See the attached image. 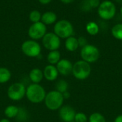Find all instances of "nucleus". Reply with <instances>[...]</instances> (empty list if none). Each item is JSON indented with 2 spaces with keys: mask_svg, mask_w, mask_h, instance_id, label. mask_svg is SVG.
Masks as SVG:
<instances>
[{
  "mask_svg": "<svg viewBox=\"0 0 122 122\" xmlns=\"http://www.w3.org/2000/svg\"><path fill=\"white\" fill-rule=\"evenodd\" d=\"M46 92L40 84L31 83L26 89V97L33 104H39L44 101Z\"/></svg>",
  "mask_w": 122,
  "mask_h": 122,
  "instance_id": "obj_1",
  "label": "nucleus"
},
{
  "mask_svg": "<svg viewBox=\"0 0 122 122\" xmlns=\"http://www.w3.org/2000/svg\"><path fill=\"white\" fill-rule=\"evenodd\" d=\"M44 101L46 107L48 109L51 111H56L63 106L64 99L62 93L54 90L46 93Z\"/></svg>",
  "mask_w": 122,
  "mask_h": 122,
  "instance_id": "obj_2",
  "label": "nucleus"
},
{
  "mask_svg": "<svg viewBox=\"0 0 122 122\" xmlns=\"http://www.w3.org/2000/svg\"><path fill=\"white\" fill-rule=\"evenodd\" d=\"M92 68L89 63L81 60L73 64L72 74L78 80H85L90 76Z\"/></svg>",
  "mask_w": 122,
  "mask_h": 122,
  "instance_id": "obj_3",
  "label": "nucleus"
},
{
  "mask_svg": "<svg viewBox=\"0 0 122 122\" xmlns=\"http://www.w3.org/2000/svg\"><path fill=\"white\" fill-rule=\"evenodd\" d=\"M54 33L62 39H66L72 36L74 33V27L70 22L66 19L58 21L54 27Z\"/></svg>",
  "mask_w": 122,
  "mask_h": 122,
  "instance_id": "obj_4",
  "label": "nucleus"
},
{
  "mask_svg": "<svg viewBox=\"0 0 122 122\" xmlns=\"http://www.w3.org/2000/svg\"><path fill=\"white\" fill-rule=\"evenodd\" d=\"M97 12L99 16L102 19L109 20L114 17L117 12V8L112 1L106 0L100 3Z\"/></svg>",
  "mask_w": 122,
  "mask_h": 122,
  "instance_id": "obj_5",
  "label": "nucleus"
},
{
  "mask_svg": "<svg viewBox=\"0 0 122 122\" xmlns=\"http://www.w3.org/2000/svg\"><path fill=\"white\" fill-rule=\"evenodd\" d=\"M80 55L82 60L88 63H92L98 60L100 57V52L96 46L88 44L81 47Z\"/></svg>",
  "mask_w": 122,
  "mask_h": 122,
  "instance_id": "obj_6",
  "label": "nucleus"
},
{
  "mask_svg": "<svg viewBox=\"0 0 122 122\" xmlns=\"http://www.w3.org/2000/svg\"><path fill=\"white\" fill-rule=\"evenodd\" d=\"M25 86L20 82H16L11 84L7 90L8 98L14 101H21L24 96H26Z\"/></svg>",
  "mask_w": 122,
  "mask_h": 122,
  "instance_id": "obj_7",
  "label": "nucleus"
},
{
  "mask_svg": "<svg viewBox=\"0 0 122 122\" xmlns=\"http://www.w3.org/2000/svg\"><path fill=\"white\" fill-rule=\"evenodd\" d=\"M21 51L22 52L30 58L38 57L41 51V45L36 40H29L24 41L21 45Z\"/></svg>",
  "mask_w": 122,
  "mask_h": 122,
  "instance_id": "obj_8",
  "label": "nucleus"
},
{
  "mask_svg": "<svg viewBox=\"0 0 122 122\" xmlns=\"http://www.w3.org/2000/svg\"><path fill=\"white\" fill-rule=\"evenodd\" d=\"M42 44L49 51L58 50L61 46V40L54 32H48L42 38Z\"/></svg>",
  "mask_w": 122,
  "mask_h": 122,
  "instance_id": "obj_9",
  "label": "nucleus"
},
{
  "mask_svg": "<svg viewBox=\"0 0 122 122\" xmlns=\"http://www.w3.org/2000/svg\"><path fill=\"white\" fill-rule=\"evenodd\" d=\"M46 34V27L41 22L33 23L28 30L29 36L33 40H37L44 37Z\"/></svg>",
  "mask_w": 122,
  "mask_h": 122,
  "instance_id": "obj_10",
  "label": "nucleus"
},
{
  "mask_svg": "<svg viewBox=\"0 0 122 122\" xmlns=\"http://www.w3.org/2000/svg\"><path fill=\"white\" fill-rule=\"evenodd\" d=\"M76 111L70 106H62L59 109V116L60 119L64 122H71L74 121Z\"/></svg>",
  "mask_w": 122,
  "mask_h": 122,
  "instance_id": "obj_11",
  "label": "nucleus"
},
{
  "mask_svg": "<svg viewBox=\"0 0 122 122\" xmlns=\"http://www.w3.org/2000/svg\"><path fill=\"white\" fill-rule=\"evenodd\" d=\"M59 74L64 76H67L72 73L73 64L67 59H61L59 62L56 65Z\"/></svg>",
  "mask_w": 122,
  "mask_h": 122,
  "instance_id": "obj_12",
  "label": "nucleus"
},
{
  "mask_svg": "<svg viewBox=\"0 0 122 122\" xmlns=\"http://www.w3.org/2000/svg\"><path fill=\"white\" fill-rule=\"evenodd\" d=\"M44 78L48 81H54L57 79L59 76V72L55 65H48L43 70Z\"/></svg>",
  "mask_w": 122,
  "mask_h": 122,
  "instance_id": "obj_13",
  "label": "nucleus"
},
{
  "mask_svg": "<svg viewBox=\"0 0 122 122\" xmlns=\"http://www.w3.org/2000/svg\"><path fill=\"white\" fill-rule=\"evenodd\" d=\"M29 77L30 81L32 82V83H36V84H39L40 82L42 81V79L44 78V74H43V71L38 68H33L32 70H31V71L29 72Z\"/></svg>",
  "mask_w": 122,
  "mask_h": 122,
  "instance_id": "obj_14",
  "label": "nucleus"
},
{
  "mask_svg": "<svg viewBox=\"0 0 122 122\" xmlns=\"http://www.w3.org/2000/svg\"><path fill=\"white\" fill-rule=\"evenodd\" d=\"M79 43L77 38L71 36L66 39L65 41V47L69 52H74L79 47Z\"/></svg>",
  "mask_w": 122,
  "mask_h": 122,
  "instance_id": "obj_15",
  "label": "nucleus"
},
{
  "mask_svg": "<svg viewBox=\"0 0 122 122\" xmlns=\"http://www.w3.org/2000/svg\"><path fill=\"white\" fill-rule=\"evenodd\" d=\"M56 14L53 12H46L41 15V22L45 25L54 24L56 21Z\"/></svg>",
  "mask_w": 122,
  "mask_h": 122,
  "instance_id": "obj_16",
  "label": "nucleus"
},
{
  "mask_svg": "<svg viewBox=\"0 0 122 122\" xmlns=\"http://www.w3.org/2000/svg\"><path fill=\"white\" fill-rule=\"evenodd\" d=\"M47 61L49 65H56L61 60V54L58 50L49 51L47 55Z\"/></svg>",
  "mask_w": 122,
  "mask_h": 122,
  "instance_id": "obj_17",
  "label": "nucleus"
},
{
  "mask_svg": "<svg viewBox=\"0 0 122 122\" xmlns=\"http://www.w3.org/2000/svg\"><path fill=\"white\" fill-rule=\"evenodd\" d=\"M4 115L8 119H13L16 117L19 113V109L14 105H9L4 109Z\"/></svg>",
  "mask_w": 122,
  "mask_h": 122,
  "instance_id": "obj_18",
  "label": "nucleus"
},
{
  "mask_svg": "<svg viewBox=\"0 0 122 122\" xmlns=\"http://www.w3.org/2000/svg\"><path fill=\"white\" fill-rule=\"evenodd\" d=\"M11 78V71L4 67H0V84L6 83L10 81Z\"/></svg>",
  "mask_w": 122,
  "mask_h": 122,
  "instance_id": "obj_19",
  "label": "nucleus"
},
{
  "mask_svg": "<svg viewBox=\"0 0 122 122\" xmlns=\"http://www.w3.org/2000/svg\"><path fill=\"white\" fill-rule=\"evenodd\" d=\"M86 30L90 35H96L99 32V27L95 22H89L86 26Z\"/></svg>",
  "mask_w": 122,
  "mask_h": 122,
  "instance_id": "obj_20",
  "label": "nucleus"
},
{
  "mask_svg": "<svg viewBox=\"0 0 122 122\" xmlns=\"http://www.w3.org/2000/svg\"><path fill=\"white\" fill-rule=\"evenodd\" d=\"M112 34L117 40H122V24L119 23L113 26L112 29Z\"/></svg>",
  "mask_w": 122,
  "mask_h": 122,
  "instance_id": "obj_21",
  "label": "nucleus"
},
{
  "mask_svg": "<svg viewBox=\"0 0 122 122\" xmlns=\"http://www.w3.org/2000/svg\"><path fill=\"white\" fill-rule=\"evenodd\" d=\"M56 91L61 93H64L66 91H68L69 89V83L65 80H59L55 86Z\"/></svg>",
  "mask_w": 122,
  "mask_h": 122,
  "instance_id": "obj_22",
  "label": "nucleus"
},
{
  "mask_svg": "<svg viewBox=\"0 0 122 122\" xmlns=\"http://www.w3.org/2000/svg\"><path fill=\"white\" fill-rule=\"evenodd\" d=\"M89 122H107L105 117L100 113H93L89 118Z\"/></svg>",
  "mask_w": 122,
  "mask_h": 122,
  "instance_id": "obj_23",
  "label": "nucleus"
},
{
  "mask_svg": "<svg viewBox=\"0 0 122 122\" xmlns=\"http://www.w3.org/2000/svg\"><path fill=\"white\" fill-rule=\"evenodd\" d=\"M41 19V14L39 11L34 10L29 14V19L33 23H36L40 22Z\"/></svg>",
  "mask_w": 122,
  "mask_h": 122,
  "instance_id": "obj_24",
  "label": "nucleus"
},
{
  "mask_svg": "<svg viewBox=\"0 0 122 122\" xmlns=\"http://www.w3.org/2000/svg\"><path fill=\"white\" fill-rule=\"evenodd\" d=\"M74 122H88V117H87V116L85 114H84L82 112H79V113H76V115H75Z\"/></svg>",
  "mask_w": 122,
  "mask_h": 122,
  "instance_id": "obj_25",
  "label": "nucleus"
},
{
  "mask_svg": "<svg viewBox=\"0 0 122 122\" xmlns=\"http://www.w3.org/2000/svg\"><path fill=\"white\" fill-rule=\"evenodd\" d=\"M77 40H78V43H79V47H83L86 46V45H88L87 40H86V39L84 37H80Z\"/></svg>",
  "mask_w": 122,
  "mask_h": 122,
  "instance_id": "obj_26",
  "label": "nucleus"
},
{
  "mask_svg": "<svg viewBox=\"0 0 122 122\" xmlns=\"http://www.w3.org/2000/svg\"><path fill=\"white\" fill-rule=\"evenodd\" d=\"M89 3L91 8H97L100 4V0H89Z\"/></svg>",
  "mask_w": 122,
  "mask_h": 122,
  "instance_id": "obj_27",
  "label": "nucleus"
},
{
  "mask_svg": "<svg viewBox=\"0 0 122 122\" xmlns=\"http://www.w3.org/2000/svg\"><path fill=\"white\" fill-rule=\"evenodd\" d=\"M62 95H63V97L64 99H69L71 96V94L69 91H66L65 93H62Z\"/></svg>",
  "mask_w": 122,
  "mask_h": 122,
  "instance_id": "obj_28",
  "label": "nucleus"
},
{
  "mask_svg": "<svg viewBox=\"0 0 122 122\" xmlns=\"http://www.w3.org/2000/svg\"><path fill=\"white\" fill-rule=\"evenodd\" d=\"M38 1L42 4H48L49 3L51 2V0H38Z\"/></svg>",
  "mask_w": 122,
  "mask_h": 122,
  "instance_id": "obj_29",
  "label": "nucleus"
},
{
  "mask_svg": "<svg viewBox=\"0 0 122 122\" xmlns=\"http://www.w3.org/2000/svg\"><path fill=\"white\" fill-rule=\"evenodd\" d=\"M114 122H122V115L118 116L115 119V120H114Z\"/></svg>",
  "mask_w": 122,
  "mask_h": 122,
  "instance_id": "obj_30",
  "label": "nucleus"
},
{
  "mask_svg": "<svg viewBox=\"0 0 122 122\" xmlns=\"http://www.w3.org/2000/svg\"><path fill=\"white\" fill-rule=\"evenodd\" d=\"M60 1L64 4H70V3L73 2L74 0H60Z\"/></svg>",
  "mask_w": 122,
  "mask_h": 122,
  "instance_id": "obj_31",
  "label": "nucleus"
},
{
  "mask_svg": "<svg viewBox=\"0 0 122 122\" xmlns=\"http://www.w3.org/2000/svg\"><path fill=\"white\" fill-rule=\"evenodd\" d=\"M0 122H11L9 121V119H8L5 118V119H1V120H0Z\"/></svg>",
  "mask_w": 122,
  "mask_h": 122,
  "instance_id": "obj_32",
  "label": "nucleus"
},
{
  "mask_svg": "<svg viewBox=\"0 0 122 122\" xmlns=\"http://www.w3.org/2000/svg\"><path fill=\"white\" fill-rule=\"evenodd\" d=\"M117 2L119 3V4H122V0H115Z\"/></svg>",
  "mask_w": 122,
  "mask_h": 122,
  "instance_id": "obj_33",
  "label": "nucleus"
},
{
  "mask_svg": "<svg viewBox=\"0 0 122 122\" xmlns=\"http://www.w3.org/2000/svg\"><path fill=\"white\" fill-rule=\"evenodd\" d=\"M120 13H121V15L122 16V5L121 6V9H120Z\"/></svg>",
  "mask_w": 122,
  "mask_h": 122,
  "instance_id": "obj_34",
  "label": "nucleus"
},
{
  "mask_svg": "<svg viewBox=\"0 0 122 122\" xmlns=\"http://www.w3.org/2000/svg\"></svg>",
  "mask_w": 122,
  "mask_h": 122,
  "instance_id": "obj_35",
  "label": "nucleus"
}]
</instances>
